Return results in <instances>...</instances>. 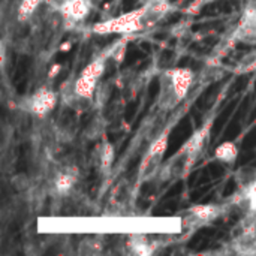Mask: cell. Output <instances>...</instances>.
Masks as SVG:
<instances>
[{"mask_svg": "<svg viewBox=\"0 0 256 256\" xmlns=\"http://www.w3.org/2000/svg\"><path fill=\"white\" fill-rule=\"evenodd\" d=\"M210 130L212 122H207L200 129H196L192 136L180 147V150H177L168 160L164 162L156 178L159 182H172L188 176L201 154L206 152L210 142Z\"/></svg>", "mask_w": 256, "mask_h": 256, "instance_id": "cell-1", "label": "cell"}, {"mask_svg": "<svg viewBox=\"0 0 256 256\" xmlns=\"http://www.w3.org/2000/svg\"><path fill=\"white\" fill-rule=\"evenodd\" d=\"M194 82V72L188 68L166 69L159 75L158 108L170 112L176 110L188 96Z\"/></svg>", "mask_w": 256, "mask_h": 256, "instance_id": "cell-2", "label": "cell"}, {"mask_svg": "<svg viewBox=\"0 0 256 256\" xmlns=\"http://www.w3.org/2000/svg\"><path fill=\"white\" fill-rule=\"evenodd\" d=\"M148 28H152V24L148 21L144 6L126 12L120 16L96 22L93 26V32L98 34H130Z\"/></svg>", "mask_w": 256, "mask_h": 256, "instance_id": "cell-3", "label": "cell"}, {"mask_svg": "<svg viewBox=\"0 0 256 256\" xmlns=\"http://www.w3.org/2000/svg\"><path fill=\"white\" fill-rule=\"evenodd\" d=\"M110 58L106 50L96 56L75 78L66 81V84L70 87V90L84 98V99H88V100H94V94H96V90H98V82L100 81L105 69H106V60Z\"/></svg>", "mask_w": 256, "mask_h": 256, "instance_id": "cell-4", "label": "cell"}, {"mask_svg": "<svg viewBox=\"0 0 256 256\" xmlns=\"http://www.w3.org/2000/svg\"><path fill=\"white\" fill-rule=\"evenodd\" d=\"M168 148V130L160 134L146 150L142 160L138 168V183L148 182L152 178H156L162 165H164V158Z\"/></svg>", "mask_w": 256, "mask_h": 256, "instance_id": "cell-5", "label": "cell"}, {"mask_svg": "<svg viewBox=\"0 0 256 256\" xmlns=\"http://www.w3.org/2000/svg\"><path fill=\"white\" fill-rule=\"evenodd\" d=\"M57 105V93L50 87H39L32 94L22 98L18 108L36 118L46 117Z\"/></svg>", "mask_w": 256, "mask_h": 256, "instance_id": "cell-6", "label": "cell"}, {"mask_svg": "<svg viewBox=\"0 0 256 256\" xmlns=\"http://www.w3.org/2000/svg\"><path fill=\"white\" fill-rule=\"evenodd\" d=\"M226 210V206L222 204H198L190 207L182 220L183 228L186 230H198L201 226H206L220 218L224 212Z\"/></svg>", "mask_w": 256, "mask_h": 256, "instance_id": "cell-7", "label": "cell"}, {"mask_svg": "<svg viewBox=\"0 0 256 256\" xmlns=\"http://www.w3.org/2000/svg\"><path fill=\"white\" fill-rule=\"evenodd\" d=\"M93 6V0H62L57 4V9L63 24L66 27H75L87 20Z\"/></svg>", "mask_w": 256, "mask_h": 256, "instance_id": "cell-8", "label": "cell"}, {"mask_svg": "<svg viewBox=\"0 0 256 256\" xmlns=\"http://www.w3.org/2000/svg\"><path fill=\"white\" fill-rule=\"evenodd\" d=\"M78 182V170L75 166H63L60 168L52 180V190L58 196H68Z\"/></svg>", "mask_w": 256, "mask_h": 256, "instance_id": "cell-9", "label": "cell"}, {"mask_svg": "<svg viewBox=\"0 0 256 256\" xmlns=\"http://www.w3.org/2000/svg\"><path fill=\"white\" fill-rule=\"evenodd\" d=\"M237 38L242 40H256V0L246 6L237 27Z\"/></svg>", "mask_w": 256, "mask_h": 256, "instance_id": "cell-10", "label": "cell"}, {"mask_svg": "<svg viewBox=\"0 0 256 256\" xmlns=\"http://www.w3.org/2000/svg\"><path fill=\"white\" fill-rule=\"evenodd\" d=\"M156 243L150 242V238L144 234H130L126 243V248L129 254L138 256L153 255L156 250Z\"/></svg>", "mask_w": 256, "mask_h": 256, "instance_id": "cell-11", "label": "cell"}, {"mask_svg": "<svg viewBox=\"0 0 256 256\" xmlns=\"http://www.w3.org/2000/svg\"><path fill=\"white\" fill-rule=\"evenodd\" d=\"M114 158H116V150L111 142L104 141L99 148L96 150V159H98V168L102 177H106L114 165Z\"/></svg>", "mask_w": 256, "mask_h": 256, "instance_id": "cell-12", "label": "cell"}, {"mask_svg": "<svg viewBox=\"0 0 256 256\" xmlns=\"http://www.w3.org/2000/svg\"><path fill=\"white\" fill-rule=\"evenodd\" d=\"M214 158L222 164L234 165L237 162V158H238L237 144L232 141H225V142L219 144L214 150Z\"/></svg>", "mask_w": 256, "mask_h": 256, "instance_id": "cell-13", "label": "cell"}, {"mask_svg": "<svg viewBox=\"0 0 256 256\" xmlns=\"http://www.w3.org/2000/svg\"><path fill=\"white\" fill-rule=\"evenodd\" d=\"M236 183L238 190H246L256 183V164H248L237 170Z\"/></svg>", "mask_w": 256, "mask_h": 256, "instance_id": "cell-14", "label": "cell"}, {"mask_svg": "<svg viewBox=\"0 0 256 256\" xmlns=\"http://www.w3.org/2000/svg\"><path fill=\"white\" fill-rule=\"evenodd\" d=\"M42 0H21L16 8V20L20 22H28L34 18V14L39 10Z\"/></svg>", "mask_w": 256, "mask_h": 256, "instance_id": "cell-15", "label": "cell"}, {"mask_svg": "<svg viewBox=\"0 0 256 256\" xmlns=\"http://www.w3.org/2000/svg\"><path fill=\"white\" fill-rule=\"evenodd\" d=\"M104 249V242L99 237H88L80 244V254L84 255H98Z\"/></svg>", "mask_w": 256, "mask_h": 256, "instance_id": "cell-16", "label": "cell"}]
</instances>
